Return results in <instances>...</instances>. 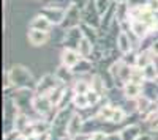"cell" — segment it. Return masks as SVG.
Segmentation results:
<instances>
[{
    "instance_id": "1",
    "label": "cell",
    "mask_w": 158,
    "mask_h": 140,
    "mask_svg": "<svg viewBox=\"0 0 158 140\" xmlns=\"http://www.w3.org/2000/svg\"><path fill=\"white\" fill-rule=\"evenodd\" d=\"M8 80L16 90H35L36 84L32 77V72L24 66H13L8 72Z\"/></svg>"
},
{
    "instance_id": "2",
    "label": "cell",
    "mask_w": 158,
    "mask_h": 140,
    "mask_svg": "<svg viewBox=\"0 0 158 140\" xmlns=\"http://www.w3.org/2000/svg\"><path fill=\"white\" fill-rule=\"evenodd\" d=\"M32 109L35 110L36 115H40V118H46L48 115H51L52 112L57 110L56 106L51 103L49 96H41V95H35L33 96Z\"/></svg>"
},
{
    "instance_id": "3",
    "label": "cell",
    "mask_w": 158,
    "mask_h": 140,
    "mask_svg": "<svg viewBox=\"0 0 158 140\" xmlns=\"http://www.w3.org/2000/svg\"><path fill=\"white\" fill-rule=\"evenodd\" d=\"M59 84H62L57 77H56V74L54 76H43L41 80H40L36 84V88H35V95H41V96H49L52 91L56 90L57 87H60Z\"/></svg>"
},
{
    "instance_id": "4",
    "label": "cell",
    "mask_w": 158,
    "mask_h": 140,
    "mask_svg": "<svg viewBox=\"0 0 158 140\" xmlns=\"http://www.w3.org/2000/svg\"><path fill=\"white\" fill-rule=\"evenodd\" d=\"M82 126H84V120L79 113H73L70 121H68V126H67V137H76L79 134H82Z\"/></svg>"
},
{
    "instance_id": "5",
    "label": "cell",
    "mask_w": 158,
    "mask_h": 140,
    "mask_svg": "<svg viewBox=\"0 0 158 140\" xmlns=\"http://www.w3.org/2000/svg\"><path fill=\"white\" fill-rule=\"evenodd\" d=\"M81 60H82L81 54H79L77 50H74V49H65L63 52H62V55H60L62 65H63V66H68V68H71V69H73Z\"/></svg>"
},
{
    "instance_id": "6",
    "label": "cell",
    "mask_w": 158,
    "mask_h": 140,
    "mask_svg": "<svg viewBox=\"0 0 158 140\" xmlns=\"http://www.w3.org/2000/svg\"><path fill=\"white\" fill-rule=\"evenodd\" d=\"M122 93L127 99H138L142 96V84H136L130 80L122 87Z\"/></svg>"
},
{
    "instance_id": "7",
    "label": "cell",
    "mask_w": 158,
    "mask_h": 140,
    "mask_svg": "<svg viewBox=\"0 0 158 140\" xmlns=\"http://www.w3.org/2000/svg\"><path fill=\"white\" fill-rule=\"evenodd\" d=\"M51 25H52V22H51L44 14H40V16H36V18L32 21L30 27H32L33 30H40V32H49V30H51Z\"/></svg>"
},
{
    "instance_id": "8",
    "label": "cell",
    "mask_w": 158,
    "mask_h": 140,
    "mask_svg": "<svg viewBox=\"0 0 158 140\" xmlns=\"http://www.w3.org/2000/svg\"><path fill=\"white\" fill-rule=\"evenodd\" d=\"M150 63H153V54H150V50H142L141 54L136 55L135 58V66L139 69H144L146 66H149Z\"/></svg>"
},
{
    "instance_id": "9",
    "label": "cell",
    "mask_w": 158,
    "mask_h": 140,
    "mask_svg": "<svg viewBox=\"0 0 158 140\" xmlns=\"http://www.w3.org/2000/svg\"><path fill=\"white\" fill-rule=\"evenodd\" d=\"M120 134H122L123 140H136V138H139L142 135L141 134V128L138 124H128V126H125V128L120 131Z\"/></svg>"
},
{
    "instance_id": "10",
    "label": "cell",
    "mask_w": 158,
    "mask_h": 140,
    "mask_svg": "<svg viewBox=\"0 0 158 140\" xmlns=\"http://www.w3.org/2000/svg\"><path fill=\"white\" fill-rule=\"evenodd\" d=\"M115 106H112V104H104L100 110H98V113H97V117L101 120V121H104V123H112V118H114V113H115Z\"/></svg>"
},
{
    "instance_id": "11",
    "label": "cell",
    "mask_w": 158,
    "mask_h": 140,
    "mask_svg": "<svg viewBox=\"0 0 158 140\" xmlns=\"http://www.w3.org/2000/svg\"><path fill=\"white\" fill-rule=\"evenodd\" d=\"M56 77H57L62 84H70V82L73 80V77H74V71H73L71 68H68V66L60 65V66L57 68V71H56Z\"/></svg>"
},
{
    "instance_id": "12",
    "label": "cell",
    "mask_w": 158,
    "mask_h": 140,
    "mask_svg": "<svg viewBox=\"0 0 158 140\" xmlns=\"http://www.w3.org/2000/svg\"><path fill=\"white\" fill-rule=\"evenodd\" d=\"M48 32H40V30H30L29 32V41L33 44V46H41L48 41Z\"/></svg>"
},
{
    "instance_id": "13",
    "label": "cell",
    "mask_w": 158,
    "mask_h": 140,
    "mask_svg": "<svg viewBox=\"0 0 158 140\" xmlns=\"http://www.w3.org/2000/svg\"><path fill=\"white\" fill-rule=\"evenodd\" d=\"M76 50L79 54H81L82 58L92 55V41L89 38H81V40L77 41V46H76Z\"/></svg>"
},
{
    "instance_id": "14",
    "label": "cell",
    "mask_w": 158,
    "mask_h": 140,
    "mask_svg": "<svg viewBox=\"0 0 158 140\" xmlns=\"http://www.w3.org/2000/svg\"><path fill=\"white\" fill-rule=\"evenodd\" d=\"M73 91L77 95H87L90 91V80L85 79H77L73 84Z\"/></svg>"
},
{
    "instance_id": "15",
    "label": "cell",
    "mask_w": 158,
    "mask_h": 140,
    "mask_svg": "<svg viewBox=\"0 0 158 140\" xmlns=\"http://www.w3.org/2000/svg\"><path fill=\"white\" fill-rule=\"evenodd\" d=\"M73 106L79 110H84V109H89L90 107V103H89V99H87V95H77L74 93L73 95Z\"/></svg>"
},
{
    "instance_id": "16",
    "label": "cell",
    "mask_w": 158,
    "mask_h": 140,
    "mask_svg": "<svg viewBox=\"0 0 158 140\" xmlns=\"http://www.w3.org/2000/svg\"><path fill=\"white\" fill-rule=\"evenodd\" d=\"M131 30H133V33L138 38H142V36H146V33L149 30V24L142 22V21H133V24H131Z\"/></svg>"
},
{
    "instance_id": "17",
    "label": "cell",
    "mask_w": 158,
    "mask_h": 140,
    "mask_svg": "<svg viewBox=\"0 0 158 140\" xmlns=\"http://www.w3.org/2000/svg\"><path fill=\"white\" fill-rule=\"evenodd\" d=\"M117 47H118V50H120L122 54L131 52V43H130L128 36H127L125 33H120V36H118V40H117Z\"/></svg>"
},
{
    "instance_id": "18",
    "label": "cell",
    "mask_w": 158,
    "mask_h": 140,
    "mask_svg": "<svg viewBox=\"0 0 158 140\" xmlns=\"http://www.w3.org/2000/svg\"><path fill=\"white\" fill-rule=\"evenodd\" d=\"M90 90H95V91H98L100 95L104 93V90H106V85H104V80L100 77V76H94V77L90 79Z\"/></svg>"
},
{
    "instance_id": "19",
    "label": "cell",
    "mask_w": 158,
    "mask_h": 140,
    "mask_svg": "<svg viewBox=\"0 0 158 140\" xmlns=\"http://www.w3.org/2000/svg\"><path fill=\"white\" fill-rule=\"evenodd\" d=\"M90 69H92V65H90L89 61H85V60H81V61H79L77 65H76V66L73 68V71H74V72H79V74L89 72Z\"/></svg>"
},
{
    "instance_id": "20",
    "label": "cell",
    "mask_w": 158,
    "mask_h": 140,
    "mask_svg": "<svg viewBox=\"0 0 158 140\" xmlns=\"http://www.w3.org/2000/svg\"><path fill=\"white\" fill-rule=\"evenodd\" d=\"M101 96H103V95H100L98 91H95V90H90V91L87 93V99H89L90 106H95V104H98V103H100V99H101Z\"/></svg>"
},
{
    "instance_id": "21",
    "label": "cell",
    "mask_w": 158,
    "mask_h": 140,
    "mask_svg": "<svg viewBox=\"0 0 158 140\" xmlns=\"http://www.w3.org/2000/svg\"><path fill=\"white\" fill-rule=\"evenodd\" d=\"M90 138L92 140H108V134L104 131H101V129H98L94 134H90Z\"/></svg>"
},
{
    "instance_id": "22",
    "label": "cell",
    "mask_w": 158,
    "mask_h": 140,
    "mask_svg": "<svg viewBox=\"0 0 158 140\" xmlns=\"http://www.w3.org/2000/svg\"><path fill=\"white\" fill-rule=\"evenodd\" d=\"M108 140H123V138L120 132H112V134H108Z\"/></svg>"
},
{
    "instance_id": "23",
    "label": "cell",
    "mask_w": 158,
    "mask_h": 140,
    "mask_svg": "<svg viewBox=\"0 0 158 140\" xmlns=\"http://www.w3.org/2000/svg\"><path fill=\"white\" fill-rule=\"evenodd\" d=\"M70 140H89V135H85V134H79V135H76V137H71Z\"/></svg>"
},
{
    "instance_id": "24",
    "label": "cell",
    "mask_w": 158,
    "mask_h": 140,
    "mask_svg": "<svg viewBox=\"0 0 158 140\" xmlns=\"http://www.w3.org/2000/svg\"><path fill=\"white\" fill-rule=\"evenodd\" d=\"M136 140H152V138H150V135L144 134V135H141V137H139V138H136Z\"/></svg>"
},
{
    "instance_id": "25",
    "label": "cell",
    "mask_w": 158,
    "mask_h": 140,
    "mask_svg": "<svg viewBox=\"0 0 158 140\" xmlns=\"http://www.w3.org/2000/svg\"><path fill=\"white\" fill-rule=\"evenodd\" d=\"M153 65H155V68L158 71V55H153Z\"/></svg>"
},
{
    "instance_id": "26",
    "label": "cell",
    "mask_w": 158,
    "mask_h": 140,
    "mask_svg": "<svg viewBox=\"0 0 158 140\" xmlns=\"http://www.w3.org/2000/svg\"><path fill=\"white\" fill-rule=\"evenodd\" d=\"M153 82H155V84L158 85V76H156V77H155V80H153Z\"/></svg>"
}]
</instances>
